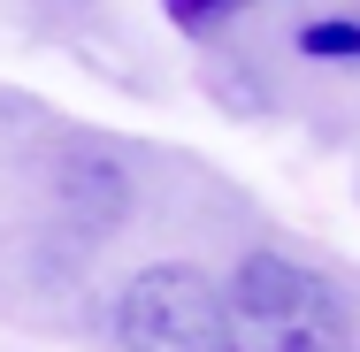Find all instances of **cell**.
Masks as SVG:
<instances>
[{"label":"cell","mask_w":360,"mask_h":352,"mask_svg":"<svg viewBox=\"0 0 360 352\" xmlns=\"http://www.w3.org/2000/svg\"><path fill=\"white\" fill-rule=\"evenodd\" d=\"M222 299L245 352H353L345 291L291 253H245Z\"/></svg>","instance_id":"6da1fadb"},{"label":"cell","mask_w":360,"mask_h":352,"mask_svg":"<svg viewBox=\"0 0 360 352\" xmlns=\"http://www.w3.org/2000/svg\"><path fill=\"white\" fill-rule=\"evenodd\" d=\"M115 337L123 352H245L230 299L192 261H153L115 299Z\"/></svg>","instance_id":"7a4b0ae2"},{"label":"cell","mask_w":360,"mask_h":352,"mask_svg":"<svg viewBox=\"0 0 360 352\" xmlns=\"http://www.w3.org/2000/svg\"><path fill=\"white\" fill-rule=\"evenodd\" d=\"M62 200H70L77 222L100 237V230H115V222H123L131 184H123V169H115V161H84V153H77L70 169H62Z\"/></svg>","instance_id":"3957f363"},{"label":"cell","mask_w":360,"mask_h":352,"mask_svg":"<svg viewBox=\"0 0 360 352\" xmlns=\"http://www.w3.org/2000/svg\"><path fill=\"white\" fill-rule=\"evenodd\" d=\"M299 54H314V62H353V70H360V8H353V15L307 23V31H299Z\"/></svg>","instance_id":"277c9868"},{"label":"cell","mask_w":360,"mask_h":352,"mask_svg":"<svg viewBox=\"0 0 360 352\" xmlns=\"http://www.w3.org/2000/svg\"><path fill=\"white\" fill-rule=\"evenodd\" d=\"M161 8H169V23H176V31H192V39H207V31H222L230 15H245L253 0H161Z\"/></svg>","instance_id":"5b68a950"}]
</instances>
